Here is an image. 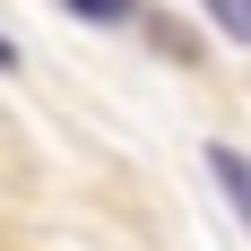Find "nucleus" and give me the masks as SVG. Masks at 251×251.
<instances>
[{
  "mask_svg": "<svg viewBox=\"0 0 251 251\" xmlns=\"http://www.w3.org/2000/svg\"><path fill=\"white\" fill-rule=\"evenodd\" d=\"M208 174H217V191L234 200V217L251 226V156L243 148H208Z\"/></svg>",
  "mask_w": 251,
  "mask_h": 251,
  "instance_id": "nucleus-1",
  "label": "nucleus"
},
{
  "mask_svg": "<svg viewBox=\"0 0 251 251\" xmlns=\"http://www.w3.org/2000/svg\"><path fill=\"white\" fill-rule=\"evenodd\" d=\"M200 9H208L217 26H226V35H234L243 52H251V0H200Z\"/></svg>",
  "mask_w": 251,
  "mask_h": 251,
  "instance_id": "nucleus-2",
  "label": "nucleus"
},
{
  "mask_svg": "<svg viewBox=\"0 0 251 251\" xmlns=\"http://www.w3.org/2000/svg\"><path fill=\"white\" fill-rule=\"evenodd\" d=\"M0 70H18V44H9V35H0Z\"/></svg>",
  "mask_w": 251,
  "mask_h": 251,
  "instance_id": "nucleus-4",
  "label": "nucleus"
},
{
  "mask_svg": "<svg viewBox=\"0 0 251 251\" xmlns=\"http://www.w3.org/2000/svg\"><path fill=\"white\" fill-rule=\"evenodd\" d=\"M87 26H122V18H139V0H70Z\"/></svg>",
  "mask_w": 251,
  "mask_h": 251,
  "instance_id": "nucleus-3",
  "label": "nucleus"
}]
</instances>
